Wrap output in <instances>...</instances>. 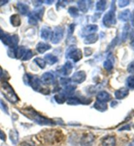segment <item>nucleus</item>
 <instances>
[{
	"instance_id": "6ab92c4d",
	"label": "nucleus",
	"mask_w": 134,
	"mask_h": 146,
	"mask_svg": "<svg viewBox=\"0 0 134 146\" xmlns=\"http://www.w3.org/2000/svg\"><path fill=\"white\" fill-rule=\"evenodd\" d=\"M45 11L44 7H39L36 8L34 11H32L31 13H30L31 15L33 16L34 18H36L38 21L42 20L43 16H44V13Z\"/></svg>"
},
{
	"instance_id": "de8ad7c7",
	"label": "nucleus",
	"mask_w": 134,
	"mask_h": 146,
	"mask_svg": "<svg viewBox=\"0 0 134 146\" xmlns=\"http://www.w3.org/2000/svg\"><path fill=\"white\" fill-rule=\"evenodd\" d=\"M5 33H4V32L3 31H2V30L1 29H0V40H1V38H3V36H4V35H5Z\"/></svg>"
},
{
	"instance_id": "a211bd4d",
	"label": "nucleus",
	"mask_w": 134,
	"mask_h": 146,
	"mask_svg": "<svg viewBox=\"0 0 134 146\" xmlns=\"http://www.w3.org/2000/svg\"><path fill=\"white\" fill-rule=\"evenodd\" d=\"M99 40V35L97 34H92L90 35H88L85 38V39L84 40V42L85 44L90 45L93 44L97 42V40Z\"/></svg>"
},
{
	"instance_id": "473e14b6",
	"label": "nucleus",
	"mask_w": 134,
	"mask_h": 146,
	"mask_svg": "<svg viewBox=\"0 0 134 146\" xmlns=\"http://www.w3.org/2000/svg\"><path fill=\"white\" fill-rule=\"evenodd\" d=\"M68 12L69 15H70L72 17H74V18L77 17L78 16V14H79L78 9L76 7H74V6H73V7H69L68 9Z\"/></svg>"
},
{
	"instance_id": "a18cd8bd",
	"label": "nucleus",
	"mask_w": 134,
	"mask_h": 146,
	"mask_svg": "<svg viewBox=\"0 0 134 146\" xmlns=\"http://www.w3.org/2000/svg\"><path fill=\"white\" fill-rule=\"evenodd\" d=\"M130 21H131V25L133 26L134 27V9L132 11V13H131V15H130Z\"/></svg>"
},
{
	"instance_id": "cd10ccee",
	"label": "nucleus",
	"mask_w": 134,
	"mask_h": 146,
	"mask_svg": "<svg viewBox=\"0 0 134 146\" xmlns=\"http://www.w3.org/2000/svg\"><path fill=\"white\" fill-rule=\"evenodd\" d=\"M94 107L99 111H105L107 109V105L106 103L99 102L97 101L94 105Z\"/></svg>"
},
{
	"instance_id": "20e7f679",
	"label": "nucleus",
	"mask_w": 134,
	"mask_h": 146,
	"mask_svg": "<svg viewBox=\"0 0 134 146\" xmlns=\"http://www.w3.org/2000/svg\"><path fill=\"white\" fill-rule=\"evenodd\" d=\"M115 1H112L111 5V7L110 11H109L106 13L103 19V23L106 27H110L112 25H114L116 24V6Z\"/></svg>"
},
{
	"instance_id": "72a5a7b5",
	"label": "nucleus",
	"mask_w": 134,
	"mask_h": 146,
	"mask_svg": "<svg viewBox=\"0 0 134 146\" xmlns=\"http://www.w3.org/2000/svg\"><path fill=\"white\" fill-rule=\"evenodd\" d=\"M106 7H107V1H97V3H96V9L97 11H104Z\"/></svg>"
},
{
	"instance_id": "393cba45",
	"label": "nucleus",
	"mask_w": 134,
	"mask_h": 146,
	"mask_svg": "<svg viewBox=\"0 0 134 146\" xmlns=\"http://www.w3.org/2000/svg\"><path fill=\"white\" fill-rule=\"evenodd\" d=\"M129 31H130V27H129V25L128 24H126L124 27V29H123L122 36V39L123 40V42H126V40L127 39V37H128L129 34Z\"/></svg>"
},
{
	"instance_id": "ea45409f",
	"label": "nucleus",
	"mask_w": 134,
	"mask_h": 146,
	"mask_svg": "<svg viewBox=\"0 0 134 146\" xmlns=\"http://www.w3.org/2000/svg\"><path fill=\"white\" fill-rule=\"evenodd\" d=\"M130 3V1H128V0H120V1H118V6L120 8H124L126 7Z\"/></svg>"
},
{
	"instance_id": "c85d7f7f",
	"label": "nucleus",
	"mask_w": 134,
	"mask_h": 146,
	"mask_svg": "<svg viewBox=\"0 0 134 146\" xmlns=\"http://www.w3.org/2000/svg\"><path fill=\"white\" fill-rule=\"evenodd\" d=\"M54 98H55V102L59 104H62L66 101V96L63 93L56 94Z\"/></svg>"
},
{
	"instance_id": "a19ab883",
	"label": "nucleus",
	"mask_w": 134,
	"mask_h": 146,
	"mask_svg": "<svg viewBox=\"0 0 134 146\" xmlns=\"http://www.w3.org/2000/svg\"><path fill=\"white\" fill-rule=\"evenodd\" d=\"M38 20L36 19V18H34V17L31 15L30 14L29 15V23L30 25H38Z\"/></svg>"
},
{
	"instance_id": "79ce46f5",
	"label": "nucleus",
	"mask_w": 134,
	"mask_h": 146,
	"mask_svg": "<svg viewBox=\"0 0 134 146\" xmlns=\"http://www.w3.org/2000/svg\"><path fill=\"white\" fill-rule=\"evenodd\" d=\"M127 72L130 73V74H134V61L131 62V63L129 64L128 66H127Z\"/></svg>"
},
{
	"instance_id": "7ed1b4c3",
	"label": "nucleus",
	"mask_w": 134,
	"mask_h": 146,
	"mask_svg": "<svg viewBox=\"0 0 134 146\" xmlns=\"http://www.w3.org/2000/svg\"><path fill=\"white\" fill-rule=\"evenodd\" d=\"M24 78H25V83L31 86L32 89H34L35 91L44 92V90H45V89L42 87V81L37 76H32L30 74H26Z\"/></svg>"
},
{
	"instance_id": "f257e3e1",
	"label": "nucleus",
	"mask_w": 134,
	"mask_h": 146,
	"mask_svg": "<svg viewBox=\"0 0 134 146\" xmlns=\"http://www.w3.org/2000/svg\"><path fill=\"white\" fill-rule=\"evenodd\" d=\"M23 114L26 117L36 122V123L40 124V125H51V124H53L54 123L52 121L40 115L36 111H34L33 109H25V112L23 113Z\"/></svg>"
},
{
	"instance_id": "4c0bfd02",
	"label": "nucleus",
	"mask_w": 134,
	"mask_h": 146,
	"mask_svg": "<svg viewBox=\"0 0 134 146\" xmlns=\"http://www.w3.org/2000/svg\"><path fill=\"white\" fill-rule=\"evenodd\" d=\"M0 107H1V109L3 112H5L6 114H9L8 107L7 106V104H6L2 100H0Z\"/></svg>"
},
{
	"instance_id": "bb28decb",
	"label": "nucleus",
	"mask_w": 134,
	"mask_h": 146,
	"mask_svg": "<svg viewBox=\"0 0 134 146\" xmlns=\"http://www.w3.org/2000/svg\"><path fill=\"white\" fill-rule=\"evenodd\" d=\"M86 3H87V1H78L77 2L78 9L80 11H81L83 13L88 12V5Z\"/></svg>"
},
{
	"instance_id": "b1692460",
	"label": "nucleus",
	"mask_w": 134,
	"mask_h": 146,
	"mask_svg": "<svg viewBox=\"0 0 134 146\" xmlns=\"http://www.w3.org/2000/svg\"><path fill=\"white\" fill-rule=\"evenodd\" d=\"M10 23L13 27H18L21 24V20L20 18V16L17 14L13 15L10 17Z\"/></svg>"
},
{
	"instance_id": "c03bdc74",
	"label": "nucleus",
	"mask_w": 134,
	"mask_h": 146,
	"mask_svg": "<svg viewBox=\"0 0 134 146\" xmlns=\"http://www.w3.org/2000/svg\"><path fill=\"white\" fill-rule=\"evenodd\" d=\"M0 139L3 141H5L6 139V136L5 133H4L1 129H0Z\"/></svg>"
},
{
	"instance_id": "ddd939ff",
	"label": "nucleus",
	"mask_w": 134,
	"mask_h": 146,
	"mask_svg": "<svg viewBox=\"0 0 134 146\" xmlns=\"http://www.w3.org/2000/svg\"><path fill=\"white\" fill-rule=\"evenodd\" d=\"M111 100V96L106 91L99 92L97 95V102L107 103Z\"/></svg>"
},
{
	"instance_id": "f03ea898",
	"label": "nucleus",
	"mask_w": 134,
	"mask_h": 146,
	"mask_svg": "<svg viewBox=\"0 0 134 146\" xmlns=\"http://www.w3.org/2000/svg\"><path fill=\"white\" fill-rule=\"evenodd\" d=\"M0 90H1L4 97L11 104H16L17 102H19V97L15 93L14 90L13 89L11 86L7 82H3L1 83Z\"/></svg>"
},
{
	"instance_id": "09e8293b",
	"label": "nucleus",
	"mask_w": 134,
	"mask_h": 146,
	"mask_svg": "<svg viewBox=\"0 0 134 146\" xmlns=\"http://www.w3.org/2000/svg\"><path fill=\"white\" fill-rule=\"evenodd\" d=\"M130 45H131V46L132 47V48L134 49V36L132 38H131V42H130Z\"/></svg>"
},
{
	"instance_id": "aec40b11",
	"label": "nucleus",
	"mask_w": 134,
	"mask_h": 146,
	"mask_svg": "<svg viewBox=\"0 0 134 146\" xmlns=\"http://www.w3.org/2000/svg\"><path fill=\"white\" fill-rule=\"evenodd\" d=\"M17 8L19 12L21 15H27L29 13V6L27 5V4L21 3V2H19V3H17Z\"/></svg>"
},
{
	"instance_id": "1a4fd4ad",
	"label": "nucleus",
	"mask_w": 134,
	"mask_h": 146,
	"mask_svg": "<svg viewBox=\"0 0 134 146\" xmlns=\"http://www.w3.org/2000/svg\"><path fill=\"white\" fill-rule=\"evenodd\" d=\"M59 132L56 130H48L46 131L44 134H42V136L45 138V141H56L59 138Z\"/></svg>"
},
{
	"instance_id": "0eeeda50",
	"label": "nucleus",
	"mask_w": 134,
	"mask_h": 146,
	"mask_svg": "<svg viewBox=\"0 0 134 146\" xmlns=\"http://www.w3.org/2000/svg\"><path fill=\"white\" fill-rule=\"evenodd\" d=\"M95 141V136L92 133L84 134L80 139L81 146H92Z\"/></svg>"
},
{
	"instance_id": "c9c22d12",
	"label": "nucleus",
	"mask_w": 134,
	"mask_h": 146,
	"mask_svg": "<svg viewBox=\"0 0 134 146\" xmlns=\"http://www.w3.org/2000/svg\"><path fill=\"white\" fill-rule=\"evenodd\" d=\"M103 67H104L106 70L108 71L111 70L113 68V63L110 60H106L103 63Z\"/></svg>"
},
{
	"instance_id": "39448f33",
	"label": "nucleus",
	"mask_w": 134,
	"mask_h": 146,
	"mask_svg": "<svg viewBox=\"0 0 134 146\" xmlns=\"http://www.w3.org/2000/svg\"><path fill=\"white\" fill-rule=\"evenodd\" d=\"M66 57V58H68V59L72 60L74 63H76V62H78L80 60L82 59V57H83V54H82L80 49L77 48L74 46H72L67 49Z\"/></svg>"
},
{
	"instance_id": "2f4dec72",
	"label": "nucleus",
	"mask_w": 134,
	"mask_h": 146,
	"mask_svg": "<svg viewBox=\"0 0 134 146\" xmlns=\"http://www.w3.org/2000/svg\"><path fill=\"white\" fill-rule=\"evenodd\" d=\"M126 86L129 89L134 90V76L131 75L126 79Z\"/></svg>"
},
{
	"instance_id": "a878e982",
	"label": "nucleus",
	"mask_w": 134,
	"mask_h": 146,
	"mask_svg": "<svg viewBox=\"0 0 134 146\" xmlns=\"http://www.w3.org/2000/svg\"><path fill=\"white\" fill-rule=\"evenodd\" d=\"M66 103L68 105H73V106H74V105L82 104V101L79 98L71 97L69 98L66 100Z\"/></svg>"
},
{
	"instance_id": "412c9836",
	"label": "nucleus",
	"mask_w": 134,
	"mask_h": 146,
	"mask_svg": "<svg viewBox=\"0 0 134 146\" xmlns=\"http://www.w3.org/2000/svg\"><path fill=\"white\" fill-rule=\"evenodd\" d=\"M131 12L129 9H125L118 14V19L122 22H127L130 19Z\"/></svg>"
},
{
	"instance_id": "8fccbe9b",
	"label": "nucleus",
	"mask_w": 134,
	"mask_h": 146,
	"mask_svg": "<svg viewBox=\"0 0 134 146\" xmlns=\"http://www.w3.org/2000/svg\"><path fill=\"white\" fill-rule=\"evenodd\" d=\"M2 75H3V70H2L1 67L0 66V77H1Z\"/></svg>"
},
{
	"instance_id": "7c9ffc66",
	"label": "nucleus",
	"mask_w": 134,
	"mask_h": 146,
	"mask_svg": "<svg viewBox=\"0 0 134 146\" xmlns=\"http://www.w3.org/2000/svg\"><path fill=\"white\" fill-rule=\"evenodd\" d=\"M9 137L11 139V141H12L13 143H17L19 139V136L18 133L15 130H11L9 133Z\"/></svg>"
},
{
	"instance_id": "49530a36",
	"label": "nucleus",
	"mask_w": 134,
	"mask_h": 146,
	"mask_svg": "<svg viewBox=\"0 0 134 146\" xmlns=\"http://www.w3.org/2000/svg\"><path fill=\"white\" fill-rule=\"evenodd\" d=\"M8 1H3V0H2V1H0V7L1 6H3L4 5H5L6 3H8Z\"/></svg>"
},
{
	"instance_id": "dca6fc26",
	"label": "nucleus",
	"mask_w": 134,
	"mask_h": 146,
	"mask_svg": "<svg viewBox=\"0 0 134 146\" xmlns=\"http://www.w3.org/2000/svg\"><path fill=\"white\" fill-rule=\"evenodd\" d=\"M116 138L113 136H105L102 140V145L103 146H115L116 145Z\"/></svg>"
},
{
	"instance_id": "9b49d317",
	"label": "nucleus",
	"mask_w": 134,
	"mask_h": 146,
	"mask_svg": "<svg viewBox=\"0 0 134 146\" xmlns=\"http://www.w3.org/2000/svg\"><path fill=\"white\" fill-rule=\"evenodd\" d=\"M11 49H13V55L14 57L18 59H22L24 55L27 51V49L24 46H19L17 47L16 48Z\"/></svg>"
},
{
	"instance_id": "423d86ee",
	"label": "nucleus",
	"mask_w": 134,
	"mask_h": 146,
	"mask_svg": "<svg viewBox=\"0 0 134 146\" xmlns=\"http://www.w3.org/2000/svg\"><path fill=\"white\" fill-rule=\"evenodd\" d=\"M64 28L61 26H58L55 27L54 31L52 32L51 41L53 44H58L61 42L64 37Z\"/></svg>"
},
{
	"instance_id": "e433bc0d",
	"label": "nucleus",
	"mask_w": 134,
	"mask_h": 146,
	"mask_svg": "<svg viewBox=\"0 0 134 146\" xmlns=\"http://www.w3.org/2000/svg\"><path fill=\"white\" fill-rule=\"evenodd\" d=\"M32 56H33V53H32V50L29 49V50H27V51H26V53H25V55H24V56L21 60L23 61H29V60L31 59Z\"/></svg>"
},
{
	"instance_id": "f8f14e48",
	"label": "nucleus",
	"mask_w": 134,
	"mask_h": 146,
	"mask_svg": "<svg viewBox=\"0 0 134 146\" xmlns=\"http://www.w3.org/2000/svg\"><path fill=\"white\" fill-rule=\"evenodd\" d=\"M73 69L72 63L70 61H67L64 65L60 68L59 72L63 76H68Z\"/></svg>"
},
{
	"instance_id": "5701e85b",
	"label": "nucleus",
	"mask_w": 134,
	"mask_h": 146,
	"mask_svg": "<svg viewBox=\"0 0 134 146\" xmlns=\"http://www.w3.org/2000/svg\"><path fill=\"white\" fill-rule=\"evenodd\" d=\"M98 30V26L96 25H90L86 27L84 29V33L86 34V36L90 34H95Z\"/></svg>"
},
{
	"instance_id": "4be33fe9",
	"label": "nucleus",
	"mask_w": 134,
	"mask_h": 146,
	"mask_svg": "<svg viewBox=\"0 0 134 146\" xmlns=\"http://www.w3.org/2000/svg\"><path fill=\"white\" fill-rule=\"evenodd\" d=\"M44 60L49 65H53L58 62V57L51 53H47L44 56Z\"/></svg>"
},
{
	"instance_id": "2eb2a0df",
	"label": "nucleus",
	"mask_w": 134,
	"mask_h": 146,
	"mask_svg": "<svg viewBox=\"0 0 134 146\" xmlns=\"http://www.w3.org/2000/svg\"><path fill=\"white\" fill-rule=\"evenodd\" d=\"M129 94V90L126 88H121L114 92V96L117 100H123Z\"/></svg>"
},
{
	"instance_id": "3c124183",
	"label": "nucleus",
	"mask_w": 134,
	"mask_h": 146,
	"mask_svg": "<svg viewBox=\"0 0 134 146\" xmlns=\"http://www.w3.org/2000/svg\"><path fill=\"white\" fill-rule=\"evenodd\" d=\"M128 146H134V140L131 141V142H130V143H129V144Z\"/></svg>"
},
{
	"instance_id": "f3484780",
	"label": "nucleus",
	"mask_w": 134,
	"mask_h": 146,
	"mask_svg": "<svg viewBox=\"0 0 134 146\" xmlns=\"http://www.w3.org/2000/svg\"><path fill=\"white\" fill-rule=\"evenodd\" d=\"M51 48V46L48 44H46V43L40 42H39L38 44L36 45V49L37 50L39 53H41V54H43L44 53L45 51H48L49 49Z\"/></svg>"
},
{
	"instance_id": "f704fd0d",
	"label": "nucleus",
	"mask_w": 134,
	"mask_h": 146,
	"mask_svg": "<svg viewBox=\"0 0 134 146\" xmlns=\"http://www.w3.org/2000/svg\"><path fill=\"white\" fill-rule=\"evenodd\" d=\"M71 78H61L60 79V84H61L62 86H63L64 88H65L66 86H68L70 84H71Z\"/></svg>"
},
{
	"instance_id": "c756f323",
	"label": "nucleus",
	"mask_w": 134,
	"mask_h": 146,
	"mask_svg": "<svg viewBox=\"0 0 134 146\" xmlns=\"http://www.w3.org/2000/svg\"><path fill=\"white\" fill-rule=\"evenodd\" d=\"M34 61L41 69H44V68H45V66H46V62L45 61L44 59H42V58L36 57L34 59Z\"/></svg>"
},
{
	"instance_id": "4468645a",
	"label": "nucleus",
	"mask_w": 134,
	"mask_h": 146,
	"mask_svg": "<svg viewBox=\"0 0 134 146\" xmlns=\"http://www.w3.org/2000/svg\"><path fill=\"white\" fill-rule=\"evenodd\" d=\"M51 35H52V31L51 29L48 27H44L42 28L40 31V37L44 40H51Z\"/></svg>"
},
{
	"instance_id": "9d476101",
	"label": "nucleus",
	"mask_w": 134,
	"mask_h": 146,
	"mask_svg": "<svg viewBox=\"0 0 134 146\" xmlns=\"http://www.w3.org/2000/svg\"><path fill=\"white\" fill-rule=\"evenodd\" d=\"M40 80L44 84L51 85L53 84L54 82H55V76H54L53 73L50 72H46L42 74Z\"/></svg>"
},
{
	"instance_id": "58836bf2",
	"label": "nucleus",
	"mask_w": 134,
	"mask_h": 146,
	"mask_svg": "<svg viewBox=\"0 0 134 146\" xmlns=\"http://www.w3.org/2000/svg\"><path fill=\"white\" fill-rule=\"evenodd\" d=\"M75 29V25L74 24H71L68 27V38H70L72 36L73 33L74 32Z\"/></svg>"
},
{
	"instance_id": "6e6552de",
	"label": "nucleus",
	"mask_w": 134,
	"mask_h": 146,
	"mask_svg": "<svg viewBox=\"0 0 134 146\" xmlns=\"http://www.w3.org/2000/svg\"><path fill=\"white\" fill-rule=\"evenodd\" d=\"M86 79V73L84 70H78L74 72L71 77V81L74 83L81 84Z\"/></svg>"
},
{
	"instance_id": "37998d69",
	"label": "nucleus",
	"mask_w": 134,
	"mask_h": 146,
	"mask_svg": "<svg viewBox=\"0 0 134 146\" xmlns=\"http://www.w3.org/2000/svg\"><path fill=\"white\" fill-rule=\"evenodd\" d=\"M20 146H34V143L31 142V141H23L21 143Z\"/></svg>"
}]
</instances>
